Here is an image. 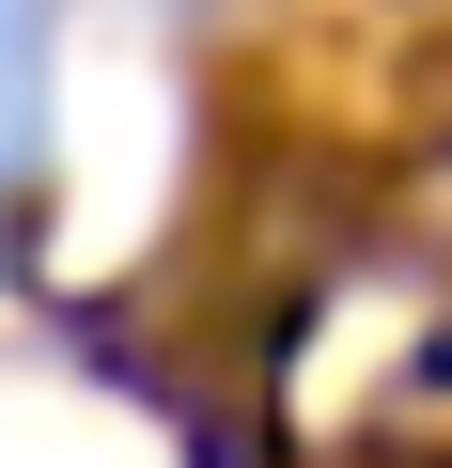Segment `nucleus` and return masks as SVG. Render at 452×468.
<instances>
[{"mask_svg": "<svg viewBox=\"0 0 452 468\" xmlns=\"http://www.w3.org/2000/svg\"><path fill=\"white\" fill-rule=\"evenodd\" d=\"M63 156V0H0V218Z\"/></svg>", "mask_w": 452, "mask_h": 468, "instance_id": "obj_1", "label": "nucleus"}]
</instances>
